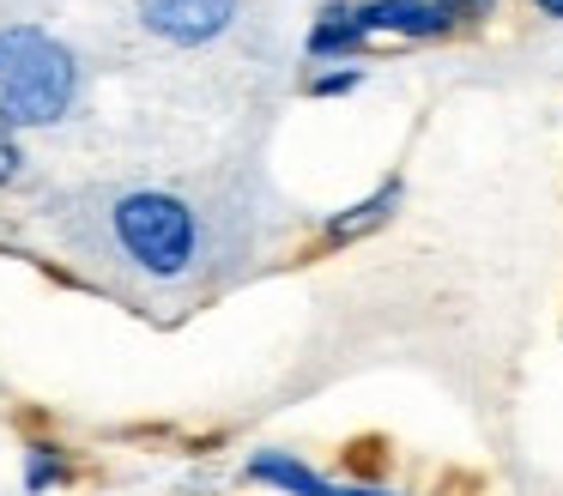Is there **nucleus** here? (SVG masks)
<instances>
[{"mask_svg": "<svg viewBox=\"0 0 563 496\" xmlns=\"http://www.w3.org/2000/svg\"><path fill=\"white\" fill-rule=\"evenodd\" d=\"M79 97V60L37 24L0 31V121L7 128H49Z\"/></svg>", "mask_w": 563, "mask_h": 496, "instance_id": "f257e3e1", "label": "nucleus"}, {"mask_svg": "<svg viewBox=\"0 0 563 496\" xmlns=\"http://www.w3.org/2000/svg\"><path fill=\"white\" fill-rule=\"evenodd\" d=\"M369 36H406V43H442V36L461 31L442 0H357Z\"/></svg>", "mask_w": 563, "mask_h": 496, "instance_id": "20e7f679", "label": "nucleus"}, {"mask_svg": "<svg viewBox=\"0 0 563 496\" xmlns=\"http://www.w3.org/2000/svg\"><path fill=\"white\" fill-rule=\"evenodd\" d=\"M400 200H406V188H400V176H388L376 194H364L357 206H340V212L321 224V249H345V242H364V236H376L382 224H394V212H400Z\"/></svg>", "mask_w": 563, "mask_h": 496, "instance_id": "423d86ee", "label": "nucleus"}, {"mask_svg": "<svg viewBox=\"0 0 563 496\" xmlns=\"http://www.w3.org/2000/svg\"><path fill=\"white\" fill-rule=\"evenodd\" d=\"M442 7H449L461 24H478V19H490V12H497V0H442Z\"/></svg>", "mask_w": 563, "mask_h": 496, "instance_id": "9b49d317", "label": "nucleus"}, {"mask_svg": "<svg viewBox=\"0 0 563 496\" xmlns=\"http://www.w3.org/2000/svg\"><path fill=\"white\" fill-rule=\"evenodd\" d=\"M19 164H25V152H19V140H13V128L0 121V188L19 176Z\"/></svg>", "mask_w": 563, "mask_h": 496, "instance_id": "9d476101", "label": "nucleus"}, {"mask_svg": "<svg viewBox=\"0 0 563 496\" xmlns=\"http://www.w3.org/2000/svg\"><path fill=\"white\" fill-rule=\"evenodd\" d=\"M533 12H545V19H563V0H527Z\"/></svg>", "mask_w": 563, "mask_h": 496, "instance_id": "f8f14e48", "label": "nucleus"}, {"mask_svg": "<svg viewBox=\"0 0 563 496\" xmlns=\"http://www.w3.org/2000/svg\"><path fill=\"white\" fill-rule=\"evenodd\" d=\"M357 85H364V67H328V73H316L303 91L309 97H352Z\"/></svg>", "mask_w": 563, "mask_h": 496, "instance_id": "1a4fd4ad", "label": "nucleus"}, {"mask_svg": "<svg viewBox=\"0 0 563 496\" xmlns=\"http://www.w3.org/2000/svg\"><path fill=\"white\" fill-rule=\"evenodd\" d=\"M249 478H255V484H273V491H285V496H400V491H382V484L321 478L316 466H303V460L285 454V448H261V454L249 460Z\"/></svg>", "mask_w": 563, "mask_h": 496, "instance_id": "39448f33", "label": "nucleus"}, {"mask_svg": "<svg viewBox=\"0 0 563 496\" xmlns=\"http://www.w3.org/2000/svg\"><path fill=\"white\" fill-rule=\"evenodd\" d=\"M140 19L146 31H158L164 43H212L224 24L236 19V0H140Z\"/></svg>", "mask_w": 563, "mask_h": 496, "instance_id": "7ed1b4c3", "label": "nucleus"}, {"mask_svg": "<svg viewBox=\"0 0 563 496\" xmlns=\"http://www.w3.org/2000/svg\"><path fill=\"white\" fill-rule=\"evenodd\" d=\"M62 478H67L62 448L37 442V448H31V460H25V484H31V491H43V484H62Z\"/></svg>", "mask_w": 563, "mask_h": 496, "instance_id": "6e6552de", "label": "nucleus"}, {"mask_svg": "<svg viewBox=\"0 0 563 496\" xmlns=\"http://www.w3.org/2000/svg\"><path fill=\"white\" fill-rule=\"evenodd\" d=\"M110 224H115V242H122L128 261L146 266V273H158V278L188 273V261H195V242H200L195 212L164 188L122 194L115 212H110Z\"/></svg>", "mask_w": 563, "mask_h": 496, "instance_id": "f03ea898", "label": "nucleus"}, {"mask_svg": "<svg viewBox=\"0 0 563 496\" xmlns=\"http://www.w3.org/2000/svg\"><path fill=\"white\" fill-rule=\"evenodd\" d=\"M369 43L376 36H369L357 0H328L316 12V24H309V60H357Z\"/></svg>", "mask_w": 563, "mask_h": 496, "instance_id": "0eeeda50", "label": "nucleus"}]
</instances>
